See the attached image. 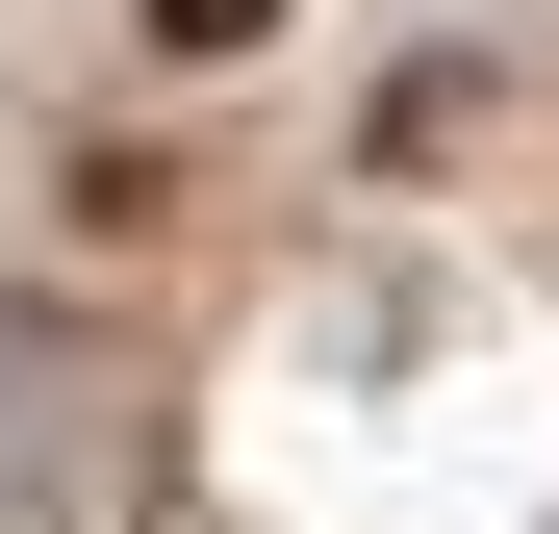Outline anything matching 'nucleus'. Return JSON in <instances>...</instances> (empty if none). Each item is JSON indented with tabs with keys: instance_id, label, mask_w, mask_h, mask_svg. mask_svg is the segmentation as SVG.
I'll use <instances>...</instances> for the list:
<instances>
[{
	"instance_id": "f257e3e1",
	"label": "nucleus",
	"mask_w": 559,
	"mask_h": 534,
	"mask_svg": "<svg viewBox=\"0 0 559 534\" xmlns=\"http://www.w3.org/2000/svg\"><path fill=\"white\" fill-rule=\"evenodd\" d=\"M280 26V0H153V51H254Z\"/></svg>"
}]
</instances>
